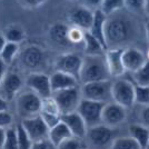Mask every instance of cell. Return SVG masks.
Masks as SVG:
<instances>
[{"instance_id":"24","label":"cell","mask_w":149,"mask_h":149,"mask_svg":"<svg viewBox=\"0 0 149 149\" xmlns=\"http://www.w3.org/2000/svg\"><path fill=\"white\" fill-rule=\"evenodd\" d=\"M129 136L135 139L141 149H146L149 139V128L141 124H132L129 126Z\"/></svg>"},{"instance_id":"8","label":"cell","mask_w":149,"mask_h":149,"mask_svg":"<svg viewBox=\"0 0 149 149\" xmlns=\"http://www.w3.org/2000/svg\"><path fill=\"white\" fill-rule=\"evenodd\" d=\"M82 60H84V58L79 54L63 52L60 56L57 57L56 61H55V70L70 74L79 81Z\"/></svg>"},{"instance_id":"6","label":"cell","mask_w":149,"mask_h":149,"mask_svg":"<svg viewBox=\"0 0 149 149\" xmlns=\"http://www.w3.org/2000/svg\"><path fill=\"white\" fill-rule=\"evenodd\" d=\"M111 96L113 102L126 109L130 108L135 105V85L127 79L117 78L112 81Z\"/></svg>"},{"instance_id":"21","label":"cell","mask_w":149,"mask_h":149,"mask_svg":"<svg viewBox=\"0 0 149 149\" xmlns=\"http://www.w3.org/2000/svg\"><path fill=\"white\" fill-rule=\"evenodd\" d=\"M107 16L102 13L100 9L95 10L93 13V25L90 27V29L88 30L89 33H91L93 37L96 38L100 44L102 45L107 49V45H106V39H105V22Z\"/></svg>"},{"instance_id":"37","label":"cell","mask_w":149,"mask_h":149,"mask_svg":"<svg viewBox=\"0 0 149 149\" xmlns=\"http://www.w3.org/2000/svg\"><path fill=\"white\" fill-rule=\"evenodd\" d=\"M41 118L44 119L45 124L47 125L48 128H52L56 125H58L61 121V117L59 113H49V112H40Z\"/></svg>"},{"instance_id":"34","label":"cell","mask_w":149,"mask_h":149,"mask_svg":"<svg viewBox=\"0 0 149 149\" xmlns=\"http://www.w3.org/2000/svg\"><path fill=\"white\" fill-rule=\"evenodd\" d=\"M41 112H49V113H59V109L57 106L56 100L54 99L52 96L42 98L41 99Z\"/></svg>"},{"instance_id":"33","label":"cell","mask_w":149,"mask_h":149,"mask_svg":"<svg viewBox=\"0 0 149 149\" xmlns=\"http://www.w3.org/2000/svg\"><path fill=\"white\" fill-rule=\"evenodd\" d=\"M86 148V143L82 141L80 138L71 137L67 140H65L59 146H57V149H84Z\"/></svg>"},{"instance_id":"43","label":"cell","mask_w":149,"mask_h":149,"mask_svg":"<svg viewBox=\"0 0 149 149\" xmlns=\"http://www.w3.org/2000/svg\"><path fill=\"white\" fill-rule=\"evenodd\" d=\"M7 74V63L0 58V82L2 81L3 77Z\"/></svg>"},{"instance_id":"19","label":"cell","mask_w":149,"mask_h":149,"mask_svg":"<svg viewBox=\"0 0 149 149\" xmlns=\"http://www.w3.org/2000/svg\"><path fill=\"white\" fill-rule=\"evenodd\" d=\"M147 61V56L137 48H124L123 63L126 72H135Z\"/></svg>"},{"instance_id":"44","label":"cell","mask_w":149,"mask_h":149,"mask_svg":"<svg viewBox=\"0 0 149 149\" xmlns=\"http://www.w3.org/2000/svg\"><path fill=\"white\" fill-rule=\"evenodd\" d=\"M6 135H7V128H1L0 127V149H2V147H3Z\"/></svg>"},{"instance_id":"16","label":"cell","mask_w":149,"mask_h":149,"mask_svg":"<svg viewBox=\"0 0 149 149\" xmlns=\"http://www.w3.org/2000/svg\"><path fill=\"white\" fill-rule=\"evenodd\" d=\"M24 81L17 72H7L0 82L1 96L8 101L17 96V93L21 90Z\"/></svg>"},{"instance_id":"27","label":"cell","mask_w":149,"mask_h":149,"mask_svg":"<svg viewBox=\"0 0 149 149\" xmlns=\"http://www.w3.org/2000/svg\"><path fill=\"white\" fill-rule=\"evenodd\" d=\"M124 7L125 0H102L99 9L106 16H110L112 13H118Z\"/></svg>"},{"instance_id":"30","label":"cell","mask_w":149,"mask_h":149,"mask_svg":"<svg viewBox=\"0 0 149 149\" xmlns=\"http://www.w3.org/2000/svg\"><path fill=\"white\" fill-rule=\"evenodd\" d=\"M135 104L143 106L149 105V86L135 85Z\"/></svg>"},{"instance_id":"5","label":"cell","mask_w":149,"mask_h":149,"mask_svg":"<svg viewBox=\"0 0 149 149\" xmlns=\"http://www.w3.org/2000/svg\"><path fill=\"white\" fill-rule=\"evenodd\" d=\"M111 87L112 81H110V79L82 84V87L80 88L81 97L88 100L108 104L112 100Z\"/></svg>"},{"instance_id":"46","label":"cell","mask_w":149,"mask_h":149,"mask_svg":"<svg viewBox=\"0 0 149 149\" xmlns=\"http://www.w3.org/2000/svg\"><path fill=\"white\" fill-rule=\"evenodd\" d=\"M6 44H7L6 38H5L3 35L0 33V54H1V51H2V49H3V47L6 46Z\"/></svg>"},{"instance_id":"47","label":"cell","mask_w":149,"mask_h":149,"mask_svg":"<svg viewBox=\"0 0 149 149\" xmlns=\"http://www.w3.org/2000/svg\"><path fill=\"white\" fill-rule=\"evenodd\" d=\"M145 30H146V39H147V42L149 45V21H147V24L145 26Z\"/></svg>"},{"instance_id":"2","label":"cell","mask_w":149,"mask_h":149,"mask_svg":"<svg viewBox=\"0 0 149 149\" xmlns=\"http://www.w3.org/2000/svg\"><path fill=\"white\" fill-rule=\"evenodd\" d=\"M110 74L104 56H86L82 60L79 81L82 84L109 80Z\"/></svg>"},{"instance_id":"20","label":"cell","mask_w":149,"mask_h":149,"mask_svg":"<svg viewBox=\"0 0 149 149\" xmlns=\"http://www.w3.org/2000/svg\"><path fill=\"white\" fill-rule=\"evenodd\" d=\"M50 84H51V89L54 93L59 90L78 86V80L70 74L55 70V72L50 76Z\"/></svg>"},{"instance_id":"23","label":"cell","mask_w":149,"mask_h":149,"mask_svg":"<svg viewBox=\"0 0 149 149\" xmlns=\"http://www.w3.org/2000/svg\"><path fill=\"white\" fill-rule=\"evenodd\" d=\"M71 137L74 136L71 135V132H70L68 127L63 124L62 121H60L55 127L50 128L49 134H48V138L56 146H59L61 143H63L65 140H67V139L71 138Z\"/></svg>"},{"instance_id":"13","label":"cell","mask_w":149,"mask_h":149,"mask_svg":"<svg viewBox=\"0 0 149 149\" xmlns=\"http://www.w3.org/2000/svg\"><path fill=\"white\" fill-rule=\"evenodd\" d=\"M21 125H22L26 132L28 134L29 138L32 140V143L48 138L49 128L45 124L44 119L41 118L40 115L25 118L22 120Z\"/></svg>"},{"instance_id":"49","label":"cell","mask_w":149,"mask_h":149,"mask_svg":"<svg viewBox=\"0 0 149 149\" xmlns=\"http://www.w3.org/2000/svg\"><path fill=\"white\" fill-rule=\"evenodd\" d=\"M146 149H149V139H148V143H147V146H146Z\"/></svg>"},{"instance_id":"29","label":"cell","mask_w":149,"mask_h":149,"mask_svg":"<svg viewBox=\"0 0 149 149\" xmlns=\"http://www.w3.org/2000/svg\"><path fill=\"white\" fill-rule=\"evenodd\" d=\"M19 52V45L13 44V42H7L6 46L3 47V49L0 54V58L6 62L7 65H9L10 62L13 61V59L17 57Z\"/></svg>"},{"instance_id":"3","label":"cell","mask_w":149,"mask_h":149,"mask_svg":"<svg viewBox=\"0 0 149 149\" xmlns=\"http://www.w3.org/2000/svg\"><path fill=\"white\" fill-rule=\"evenodd\" d=\"M88 148L90 149H110L112 141L117 138L115 128H110L104 124H99L88 128L87 135Z\"/></svg>"},{"instance_id":"32","label":"cell","mask_w":149,"mask_h":149,"mask_svg":"<svg viewBox=\"0 0 149 149\" xmlns=\"http://www.w3.org/2000/svg\"><path fill=\"white\" fill-rule=\"evenodd\" d=\"M2 149H19L16 127H9V128H7L6 139H5Z\"/></svg>"},{"instance_id":"42","label":"cell","mask_w":149,"mask_h":149,"mask_svg":"<svg viewBox=\"0 0 149 149\" xmlns=\"http://www.w3.org/2000/svg\"><path fill=\"white\" fill-rule=\"evenodd\" d=\"M140 120H141V125L149 128V105L143 106V108L141 109V111H140Z\"/></svg>"},{"instance_id":"26","label":"cell","mask_w":149,"mask_h":149,"mask_svg":"<svg viewBox=\"0 0 149 149\" xmlns=\"http://www.w3.org/2000/svg\"><path fill=\"white\" fill-rule=\"evenodd\" d=\"M110 149H141L135 139L130 136L117 137L111 143Z\"/></svg>"},{"instance_id":"9","label":"cell","mask_w":149,"mask_h":149,"mask_svg":"<svg viewBox=\"0 0 149 149\" xmlns=\"http://www.w3.org/2000/svg\"><path fill=\"white\" fill-rule=\"evenodd\" d=\"M16 107L19 116L24 119L37 116L41 112V98L32 91H27L18 97Z\"/></svg>"},{"instance_id":"31","label":"cell","mask_w":149,"mask_h":149,"mask_svg":"<svg viewBox=\"0 0 149 149\" xmlns=\"http://www.w3.org/2000/svg\"><path fill=\"white\" fill-rule=\"evenodd\" d=\"M16 131H17V138H18V147L19 149H31L32 146V140H31L28 134L24 129L22 125H17L16 126Z\"/></svg>"},{"instance_id":"51","label":"cell","mask_w":149,"mask_h":149,"mask_svg":"<svg viewBox=\"0 0 149 149\" xmlns=\"http://www.w3.org/2000/svg\"><path fill=\"white\" fill-rule=\"evenodd\" d=\"M84 149H90V148H88V147H86V148H84Z\"/></svg>"},{"instance_id":"25","label":"cell","mask_w":149,"mask_h":149,"mask_svg":"<svg viewBox=\"0 0 149 149\" xmlns=\"http://www.w3.org/2000/svg\"><path fill=\"white\" fill-rule=\"evenodd\" d=\"M3 36L6 38L7 42H13V44L19 45L26 39V31L20 26L11 25L5 29Z\"/></svg>"},{"instance_id":"35","label":"cell","mask_w":149,"mask_h":149,"mask_svg":"<svg viewBox=\"0 0 149 149\" xmlns=\"http://www.w3.org/2000/svg\"><path fill=\"white\" fill-rule=\"evenodd\" d=\"M85 32H86V31L81 30V29L77 28V27H74V26L69 27L68 37H69L70 42H71L72 45H77V44H80V42H82V41H84V36H85Z\"/></svg>"},{"instance_id":"41","label":"cell","mask_w":149,"mask_h":149,"mask_svg":"<svg viewBox=\"0 0 149 149\" xmlns=\"http://www.w3.org/2000/svg\"><path fill=\"white\" fill-rule=\"evenodd\" d=\"M19 2L21 3V6L28 8V9H33L37 7L42 6L46 0H19Z\"/></svg>"},{"instance_id":"48","label":"cell","mask_w":149,"mask_h":149,"mask_svg":"<svg viewBox=\"0 0 149 149\" xmlns=\"http://www.w3.org/2000/svg\"><path fill=\"white\" fill-rule=\"evenodd\" d=\"M143 13H147L149 16V0H146V1H145V10H143Z\"/></svg>"},{"instance_id":"50","label":"cell","mask_w":149,"mask_h":149,"mask_svg":"<svg viewBox=\"0 0 149 149\" xmlns=\"http://www.w3.org/2000/svg\"><path fill=\"white\" fill-rule=\"evenodd\" d=\"M147 59L149 60V51H148V54H147Z\"/></svg>"},{"instance_id":"4","label":"cell","mask_w":149,"mask_h":149,"mask_svg":"<svg viewBox=\"0 0 149 149\" xmlns=\"http://www.w3.org/2000/svg\"><path fill=\"white\" fill-rule=\"evenodd\" d=\"M19 60L22 67L31 72H42L48 63V57L41 47L31 45L21 51Z\"/></svg>"},{"instance_id":"39","label":"cell","mask_w":149,"mask_h":149,"mask_svg":"<svg viewBox=\"0 0 149 149\" xmlns=\"http://www.w3.org/2000/svg\"><path fill=\"white\" fill-rule=\"evenodd\" d=\"M31 149H57V146L50 140L49 138H46L42 140L32 143Z\"/></svg>"},{"instance_id":"36","label":"cell","mask_w":149,"mask_h":149,"mask_svg":"<svg viewBox=\"0 0 149 149\" xmlns=\"http://www.w3.org/2000/svg\"><path fill=\"white\" fill-rule=\"evenodd\" d=\"M145 1L146 0H125V8L135 13H143Z\"/></svg>"},{"instance_id":"18","label":"cell","mask_w":149,"mask_h":149,"mask_svg":"<svg viewBox=\"0 0 149 149\" xmlns=\"http://www.w3.org/2000/svg\"><path fill=\"white\" fill-rule=\"evenodd\" d=\"M123 51L124 48H113L106 50L105 58L110 77L119 78L126 72L123 63Z\"/></svg>"},{"instance_id":"12","label":"cell","mask_w":149,"mask_h":149,"mask_svg":"<svg viewBox=\"0 0 149 149\" xmlns=\"http://www.w3.org/2000/svg\"><path fill=\"white\" fill-rule=\"evenodd\" d=\"M127 118V109L116 102L105 104L101 113V124L110 128H116Z\"/></svg>"},{"instance_id":"7","label":"cell","mask_w":149,"mask_h":149,"mask_svg":"<svg viewBox=\"0 0 149 149\" xmlns=\"http://www.w3.org/2000/svg\"><path fill=\"white\" fill-rule=\"evenodd\" d=\"M52 97L56 100L60 115L77 111V108L82 99L81 91L78 86L56 91L52 93Z\"/></svg>"},{"instance_id":"17","label":"cell","mask_w":149,"mask_h":149,"mask_svg":"<svg viewBox=\"0 0 149 149\" xmlns=\"http://www.w3.org/2000/svg\"><path fill=\"white\" fill-rule=\"evenodd\" d=\"M60 117H61V121L68 127L72 136L76 138L85 139V137L87 135L88 127L78 112L72 111L69 113H63V115H60Z\"/></svg>"},{"instance_id":"14","label":"cell","mask_w":149,"mask_h":149,"mask_svg":"<svg viewBox=\"0 0 149 149\" xmlns=\"http://www.w3.org/2000/svg\"><path fill=\"white\" fill-rule=\"evenodd\" d=\"M69 27L63 24H54L48 30V38L51 46L55 49L65 50L70 48L74 45L70 42L68 37Z\"/></svg>"},{"instance_id":"28","label":"cell","mask_w":149,"mask_h":149,"mask_svg":"<svg viewBox=\"0 0 149 149\" xmlns=\"http://www.w3.org/2000/svg\"><path fill=\"white\" fill-rule=\"evenodd\" d=\"M132 77L136 85L139 86H149V60L143 63L137 71L132 72Z\"/></svg>"},{"instance_id":"1","label":"cell","mask_w":149,"mask_h":149,"mask_svg":"<svg viewBox=\"0 0 149 149\" xmlns=\"http://www.w3.org/2000/svg\"><path fill=\"white\" fill-rule=\"evenodd\" d=\"M132 26L130 20L123 15L115 13L107 16L105 22V39L107 49L123 48L132 36Z\"/></svg>"},{"instance_id":"40","label":"cell","mask_w":149,"mask_h":149,"mask_svg":"<svg viewBox=\"0 0 149 149\" xmlns=\"http://www.w3.org/2000/svg\"><path fill=\"white\" fill-rule=\"evenodd\" d=\"M79 1V6H82L87 9H90V10H98L100 8V5L102 2V0H78Z\"/></svg>"},{"instance_id":"15","label":"cell","mask_w":149,"mask_h":149,"mask_svg":"<svg viewBox=\"0 0 149 149\" xmlns=\"http://www.w3.org/2000/svg\"><path fill=\"white\" fill-rule=\"evenodd\" d=\"M93 13L95 11L87 9L82 6L74 7L69 13L68 20L71 24V26L77 27L84 31H88L93 25Z\"/></svg>"},{"instance_id":"38","label":"cell","mask_w":149,"mask_h":149,"mask_svg":"<svg viewBox=\"0 0 149 149\" xmlns=\"http://www.w3.org/2000/svg\"><path fill=\"white\" fill-rule=\"evenodd\" d=\"M13 124V115L8 110L0 111V127L1 128H9Z\"/></svg>"},{"instance_id":"11","label":"cell","mask_w":149,"mask_h":149,"mask_svg":"<svg viewBox=\"0 0 149 149\" xmlns=\"http://www.w3.org/2000/svg\"><path fill=\"white\" fill-rule=\"evenodd\" d=\"M26 86L41 99L52 96L50 76H47L44 72H30L26 79Z\"/></svg>"},{"instance_id":"10","label":"cell","mask_w":149,"mask_h":149,"mask_svg":"<svg viewBox=\"0 0 149 149\" xmlns=\"http://www.w3.org/2000/svg\"><path fill=\"white\" fill-rule=\"evenodd\" d=\"M105 104L82 98L77 108V112L81 116L88 128L101 124V113Z\"/></svg>"},{"instance_id":"45","label":"cell","mask_w":149,"mask_h":149,"mask_svg":"<svg viewBox=\"0 0 149 149\" xmlns=\"http://www.w3.org/2000/svg\"><path fill=\"white\" fill-rule=\"evenodd\" d=\"M3 110H8V104H7V100L0 95V111H3Z\"/></svg>"},{"instance_id":"22","label":"cell","mask_w":149,"mask_h":149,"mask_svg":"<svg viewBox=\"0 0 149 149\" xmlns=\"http://www.w3.org/2000/svg\"><path fill=\"white\" fill-rule=\"evenodd\" d=\"M82 42H84L86 56H104L106 54L107 49L88 31L85 32Z\"/></svg>"}]
</instances>
